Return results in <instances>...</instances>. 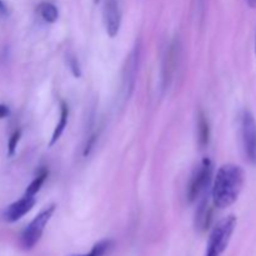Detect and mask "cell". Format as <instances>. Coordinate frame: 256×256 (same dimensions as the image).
<instances>
[{
  "label": "cell",
  "mask_w": 256,
  "mask_h": 256,
  "mask_svg": "<svg viewBox=\"0 0 256 256\" xmlns=\"http://www.w3.org/2000/svg\"><path fill=\"white\" fill-rule=\"evenodd\" d=\"M245 172L239 165L225 164L218 170L212 189V199L215 208L225 209L234 204L242 192Z\"/></svg>",
  "instance_id": "cell-1"
},
{
  "label": "cell",
  "mask_w": 256,
  "mask_h": 256,
  "mask_svg": "<svg viewBox=\"0 0 256 256\" xmlns=\"http://www.w3.org/2000/svg\"><path fill=\"white\" fill-rule=\"evenodd\" d=\"M235 226H236V218L234 215H229L220 220L210 235L205 256H222L229 245Z\"/></svg>",
  "instance_id": "cell-2"
},
{
  "label": "cell",
  "mask_w": 256,
  "mask_h": 256,
  "mask_svg": "<svg viewBox=\"0 0 256 256\" xmlns=\"http://www.w3.org/2000/svg\"><path fill=\"white\" fill-rule=\"evenodd\" d=\"M212 176V164L209 159H204L202 164L195 169L192 175L189 185H188L186 198L189 202H194L198 198L206 194L208 188L210 186Z\"/></svg>",
  "instance_id": "cell-3"
},
{
  "label": "cell",
  "mask_w": 256,
  "mask_h": 256,
  "mask_svg": "<svg viewBox=\"0 0 256 256\" xmlns=\"http://www.w3.org/2000/svg\"><path fill=\"white\" fill-rule=\"evenodd\" d=\"M55 205H49V206L45 208L42 212H40L34 218L32 222L26 226V229L22 232V245L24 246V249L30 250L38 244V242L42 238V232H44L45 226L49 222V220L52 219V214L55 212Z\"/></svg>",
  "instance_id": "cell-4"
},
{
  "label": "cell",
  "mask_w": 256,
  "mask_h": 256,
  "mask_svg": "<svg viewBox=\"0 0 256 256\" xmlns=\"http://www.w3.org/2000/svg\"><path fill=\"white\" fill-rule=\"evenodd\" d=\"M242 135L245 155L252 164L256 165V120L250 112L242 115Z\"/></svg>",
  "instance_id": "cell-5"
},
{
  "label": "cell",
  "mask_w": 256,
  "mask_h": 256,
  "mask_svg": "<svg viewBox=\"0 0 256 256\" xmlns=\"http://www.w3.org/2000/svg\"><path fill=\"white\" fill-rule=\"evenodd\" d=\"M104 22L106 32L110 38H115L122 25V12H120L118 0H106L104 5Z\"/></svg>",
  "instance_id": "cell-6"
},
{
  "label": "cell",
  "mask_w": 256,
  "mask_h": 256,
  "mask_svg": "<svg viewBox=\"0 0 256 256\" xmlns=\"http://www.w3.org/2000/svg\"><path fill=\"white\" fill-rule=\"evenodd\" d=\"M35 205V198L29 196V195H24L22 199L18 202H12L6 208L4 212V219L8 222H15L19 219H22L24 215H26L30 210L34 208Z\"/></svg>",
  "instance_id": "cell-7"
},
{
  "label": "cell",
  "mask_w": 256,
  "mask_h": 256,
  "mask_svg": "<svg viewBox=\"0 0 256 256\" xmlns=\"http://www.w3.org/2000/svg\"><path fill=\"white\" fill-rule=\"evenodd\" d=\"M136 69H138V52L136 50L129 55L126 60V66L124 70V84H122V92H124V96L129 98L132 94V89H134L135 76H136Z\"/></svg>",
  "instance_id": "cell-8"
},
{
  "label": "cell",
  "mask_w": 256,
  "mask_h": 256,
  "mask_svg": "<svg viewBox=\"0 0 256 256\" xmlns=\"http://www.w3.org/2000/svg\"><path fill=\"white\" fill-rule=\"evenodd\" d=\"M212 208L209 206V202H208L206 194L202 195V200L200 202L199 208L195 214V228L199 232H205L209 228L210 222H212Z\"/></svg>",
  "instance_id": "cell-9"
},
{
  "label": "cell",
  "mask_w": 256,
  "mask_h": 256,
  "mask_svg": "<svg viewBox=\"0 0 256 256\" xmlns=\"http://www.w3.org/2000/svg\"><path fill=\"white\" fill-rule=\"evenodd\" d=\"M198 140H199V145L202 149H204L209 144L210 140L209 122H208L206 116L202 112H200L199 119H198Z\"/></svg>",
  "instance_id": "cell-10"
},
{
  "label": "cell",
  "mask_w": 256,
  "mask_h": 256,
  "mask_svg": "<svg viewBox=\"0 0 256 256\" xmlns=\"http://www.w3.org/2000/svg\"><path fill=\"white\" fill-rule=\"evenodd\" d=\"M68 118H69V108H68V105L65 104V102H62V112H60V119H59V122L56 124V126H55L54 132H52V140H50V146H52V145H54L55 142L60 139V136H62V132H64L65 128H66V124H68Z\"/></svg>",
  "instance_id": "cell-11"
},
{
  "label": "cell",
  "mask_w": 256,
  "mask_h": 256,
  "mask_svg": "<svg viewBox=\"0 0 256 256\" xmlns=\"http://www.w3.org/2000/svg\"><path fill=\"white\" fill-rule=\"evenodd\" d=\"M176 58H178V45L176 42H174L166 55V62H165V68H164L165 84H169L170 79H172V72H174L175 65H176Z\"/></svg>",
  "instance_id": "cell-12"
},
{
  "label": "cell",
  "mask_w": 256,
  "mask_h": 256,
  "mask_svg": "<svg viewBox=\"0 0 256 256\" xmlns=\"http://www.w3.org/2000/svg\"><path fill=\"white\" fill-rule=\"evenodd\" d=\"M39 14L46 22H55L59 18L58 8L52 2H42L39 5Z\"/></svg>",
  "instance_id": "cell-13"
},
{
  "label": "cell",
  "mask_w": 256,
  "mask_h": 256,
  "mask_svg": "<svg viewBox=\"0 0 256 256\" xmlns=\"http://www.w3.org/2000/svg\"><path fill=\"white\" fill-rule=\"evenodd\" d=\"M46 176H48L46 170L45 169L42 170V172H40V174H38L36 178H35V179L32 182V184L26 188V190H25V195H29V196H35V194L39 192L40 188H42V184H44Z\"/></svg>",
  "instance_id": "cell-14"
},
{
  "label": "cell",
  "mask_w": 256,
  "mask_h": 256,
  "mask_svg": "<svg viewBox=\"0 0 256 256\" xmlns=\"http://www.w3.org/2000/svg\"><path fill=\"white\" fill-rule=\"evenodd\" d=\"M110 245H112V242H109V240H102V242L94 245V248H92V252H90L89 254L82 256H102L108 250H109Z\"/></svg>",
  "instance_id": "cell-15"
},
{
  "label": "cell",
  "mask_w": 256,
  "mask_h": 256,
  "mask_svg": "<svg viewBox=\"0 0 256 256\" xmlns=\"http://www.w3.org/2000/svg\"><path fill=\"white\" fill-rule=\"evenodd\" d=\"M20 138H22V130H16V132H12V135L10 136L9 142H8V155L12 156L15 154V150H16L18 142H19Z\"/></svg>",
  "instance_id": "cell-16"
},
{
  "label": "cell",
  "mask_w": 256,
  "mask_h": 256,
  "mask_svg": "<svg viewBox=\"0 0 256 256\" xmlns=\"http://www.w3.org/2000/svg\"><path fill=\"white\" fill-rule=\"evenodd\" d=\"M68 65H69L70 70H72V75H74L75 78L82 76V70H80L79 62H78V59L74 55H70V56L68 58Z\"/></svg>",
  "instance_id": "cell-17"
},
{
  "label": "cell",
  "mask_w": 256,
  "mask_h": 256,
  "mask_svg": "<svg viewBox=\"0 0 256 256\" xmlns=\"http://www.w3.org/2000/svg\"><path fill=\"white\" fill-rule=\"evenodd\" d=\"M9 114H10L9 108L4 104H0V119H4V118H6Z\"/></svg>",
  "instance_id": "cell-18"
},
{
  "label": "cell",
  "mask_w": 256,
  "mask_h": 256,
  "mask_svg": "<svg viewBox=\"0 0 256 256\" xmlns=\"http://www.w3.org/2000/svg\"><path fill=\"white\" fill-rule=\"evenodd\" d=\"M8 15V6L2 0H0V16H6Z\"/></svg>",
  "instance_id": "cell-19"
},
{
  "label": "cell",
  "mask_w": 256,
  "mask_h": 256,
  "mask_svg": "<svg viewBox=\"0 0 256 256\" xmlns=\"http://www.w3.org/2000/svg\"><path fill=\"white\" fill-rule=\"evenodd\" d=\"M248 4L252 8H256V0H248Z\"/></svg>",
  "instance_id": "cell-20"
},
{
  "label": "cell",
  "mask_w": 256,
  "mask_h": 256,
  "mask_svg": "<svg viewBox=\"0 0 256 256\" xmlns=\"http://www.w3.org/2000/svg\"><path fill=\"white\" fill-rule=\"evenodd\" d=\"M255 52H256V38H255Z\"/></svg>",
  "instance_id": "cell-21"
},
{
  "label": "cell",
  "mask_w": 256,
  "mask_h": 256,
  "mask_svg": "<svg viewBox=\"0 0 256 256\" xmlns=\"http://www.w3.org/2000/svg\"><path fill=\"white\" fill-rule=\"evenodd\" d=\"M94 2H99V0H94Z\"/></svg>",
  "instance_id": "cell-22"
}]
</instances>
